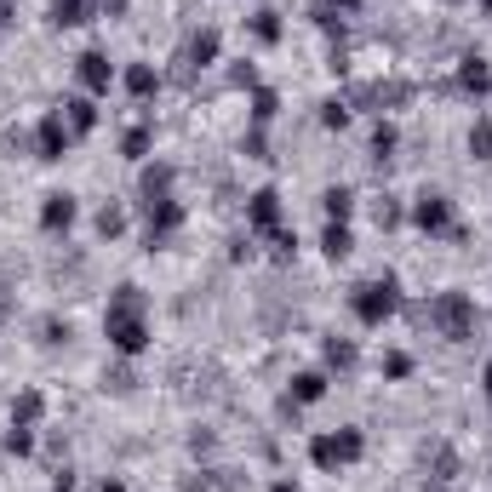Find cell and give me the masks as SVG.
<instances>
[{
	"instance_id": "1",
	"label": "cell",
	"mask_w": 492,
	"mask_h": 492,
	"mask_svg": "<svg viewBox=\"0 0 492 492\" xmlns=\"http://www.w3.org/2000/svg\"><path fill=\"white\" fill-rule=\"evenodd\" d=\"M143 286L121 281L110 292V315H103V338H110L115 355H143V344H149V327H143Z\"/></svg>"
},
{
	"instance_id": "2",
	"label": "cell",
	"mask_w": 492,
	"mask_h": 492,
	"mask_svg": "<svg viewBox=\"0 0 492 492\" xmlns=\"http://www.w3.org/2000/svg\"><path fill=\"white\" fill-rule=\"evenodd\" d=\"M418 321H429V327L441 332L447 344H470L475 338V304L464 292H441V298H429L424 309H413Z\"/></svg>"
},
{
	"instance_id": "3",
	"label": "cell",
	"mask_w": 492,
	"mask_h": 492,
	"mask_svg": "<svg viewBox=\"0 0 492 492\" xmlns=\"http://www.w3.org/2000/svg\"><path fill=\"white\" fill-rule=\"evenodd\" d=\"M350 309H355V321H361V327H383V321L401 309V281H395V275H383V281L355 286Z\"/></svg>"
},
{
	"instance_id": "4",
	"label": "cell",
	"mask_w": 492,
	"mask_h": 492,
	"mask_svg": "<svg viewBox=\"0 0 492 492\" xmlns=\"http://www.w3.org/2000/svg\"><path fill=\"white\" fill-rule=\"evenodd\" d=\"M361 452H367V435H361V429H338V435H315V441H309L315 470H344V464H355Z\"/></svg>"
},
{
	"instance_id": "5",
	"label": "cell",
	"mask_w": 492,
	"mask_h": 492,
	"mask_svg": "<svg viewBox=\"0 0 492 492\" xmlns=\"http://www.w3.org/2000/svg\"><path fill=\"white\" fill-rule=\"evenodd\" d=\"M344 103H367V110H401V103H413V87H406V80H372V87H355Z\"/></svg>"
},
{
	"instance_id": "6",
	"label": "cell",
	"mask_w": 492,
	"mask_h": 492,
	"mask_svg": "<svg viewBox=\"0 0 492 492\" xmlns=\"http://www.w3.org/2000/svg\"><path fill=\"white\" fill-rule=\"evenodd\" d=\"M413 223H418L424 235H447V230H452V201H447V195H429V189H424V195L413 201Z\"/></svg>"
},
{
	"instance_id": "7",
	"label": "cell",
	"mask_w": 492,
	"mask_h": 492,
	"mask_svg": "<svg viewBox=\"0 0 492 492\" xmlns=\"http://www.w3.org/2000/svg\"><path fill=\"white\" fill-rule=\"evenodd\" d=\"M143 218H149V252H155L178 223H184V201H172V195L166 201H143Z\"/></svg>"
},
{
	"instance_id": "8",
	"label": "cell",
	"mask_w": 492,
	"mask_h": 492,
	"mask_svg": "<svg viewBox=\"0 0 492 492\" xmlns=\"http://www.w3.org/2000/svg\"><path fill=\"white\" fill-rule=\"evenodd\" d=\"M69 143H75V132L64 126V115H46L41 132H34V155H41V161H64Z\"/></svg>"
},
{
	"instance_id": "9",
	"label": "cell",
	"mask_w": 492,
	"mask_h": 492,
	"mask_svg": "<svg viewBox=\"0 0 492 492\" xmlns=\"http://www.w3.org/2000/svg\"><path fill=\"white\" fill-rule=\"evenodd\" d=\"M246 223H252L258 235H275V230H281V195H275V189H252Z\"/></svg>"
},
{
	"instance_id": "10",
	"label": "cell",
	"mask_w": 492,
	"mask_h": 492,
	"mask_svg": "<svg viewBox=\"0 0 492 492\" xmlns=\"http://www.w3.org/2000/svg\"><path fill=\"white\" fill-rule=\"evenodd\" d=\"M75 75H80V87H87V98H103L110 80H115V69H110V57H103V52H80L75 57Z\"/></svg>"
},
{
	"instance_id": "11",
	"label": "cell",
	"mask_w": 492,
	"mask_h": 492,
	"mask_svg": "<svg viewBox=\"0 0 492 492\" xmlns=\"http://www.w3.org/2000/svg\"><path fill=\"white\" fill-rule=\"evenodd\" d=\"M424 470H429V481H447L452 487L464 464H458V452H452L447 441H435V447H424Z\"/></svg>"
},
{
	"instance_id": "12",
	"label": "cell",
	"mask_w": 492,
	"mask_h": 492,
	"mask_svg": "<svg viewBox=\"0 0 492 492\" xmlns=\"http://www.w3.org/2000/svg\"><path fill=\"white\" fill-rule=\"evenodd\" d=\"M458 92H475V98H481V92H492V69H487L481 52H470V57L458 64Z\"/></svg>"
},
{
	"instance_id": "13",
	"label": "cell",
	"mask_w": 492,
	"mask_h": 492,
	"mask_svg": "<svg viewBox=\"0 0 492 492\" xmlns=\"http://www.w3.org/2000/svg\"><path fill=\"white\" fill-rule=\"evenodd\" d=\"M172 184H178V172L166 161H155V166H143V178H138V189H143V201H166L172 195Z\"/></svg>"
},
{
	"instance_id": "14",
	"label": "cell",
	"mask_w": 492,
	"mask_h": 492,
	"mask_svg": "<svg viewBox=\"0 0 492 492\" xmlns=\"http://www.w3.org/2000/svg\"><path fill=\"white\" fill-rule=\"evenodd\" d=\"M69 223H75V195H64V189H57V195H46V207H41V230H69Z\"/></svg>"
},
{
	"instance_id": "15",
	"label": "cell",
	"mask_w": 492,
	"mask_h": 492,
	"mask_svg": "<svg viewBox=\"0 0 492 492\" xmlns=\"http://www.w3.org/2000/svg\"><path fill=\"white\" fill-rule=\"evenodd\" d=\"M218 52H223V41H218V29H201V34H189V46H184V57L195 69H207V64H218Z\"/></svg>"
},
{
	"instance_id": "16",
	"label": "cell",
	"mask_w": 492,
	"mask_h": 492,
	"mask_svg": "<svg viewBox=\"0 0 492 492\" xmlns=\"http://www.w3.org/2000/svg\"><path fill=\"white\" fill-rule=\"evenodd\" d=\"M64 126L69 132H92L98 126V98H64Z\"/></svg>"
},
{
	"instance_id": "17",
	"label": "cell",
	"mask_w": 492,
	"mask_h": 492,
	"mask_svg": "<svg viewBox=\"0 0 492 492\" xmlns=\"http://www.w3.org/2000/svg\"><path fill=\"white\" fill-rule=\"evenodd\" d=\"M321 395H327V372H298V378H292V390H286V401L309 406V401H321Z\"/></svg>"
},
{
	"instance_id": "18",
	"label": "cell",
	"mask_w": 492,
	"mask_h": 492,
	"mask_svg": "<svg viewBox=\"0 0 492 492\" xmlns=\"http://www.w3.org/2000/svg\"><path fill=\"white\" fill-rule=\"evenodd\" d=\"M92 18V0H52V29H80Z\"/></svg>"
},
{
	"instance_id": "19",
	"label": "cell",
	"mask_w": 492,
	"mask_h": 492,
	"mask_svg": "<svg viewBox=\"0 0 492 492\" xmlns=\"http://www.w3.org/2000/svg\"><path fill=\"white\" fill-rule=\"evenodd\" d=\"M41 418H46V395H41V390H23L18 401H11V424H29V429H34Z\"/></svg>"
},
{
	"instance_id": "20",
	"label": "cell",
	"mask_w": 492,
	"mask_h": 492,
	"mask_svg": "<svg viewBox=\"0 0 492 492\" xmlns=\"http://www.w3.org/2000/svg\"><path fill=\"white\" fill-rule=\"evenodd\" d=\"M338 11H361V0H309V18H315L321 29H338Z\"/></svg>"
},
{
	"instance_id": "21",
	"label": "cell",
	"mask_w": 492,
	"mask_h": 492,
	"mask_svg": "<svg viewBox=\"0 0 492 492\" xmlns=\"http://www.w3.org/2000/svg\"><path fill=\"white\" fill-rule=\"evenodd\" d=\"M155 87H161L155 64H132L126 69V92H132V98H155Z\"/></svg>"
},
{
	"instance_id": "22",
	"label": "cell",
	"mask_w": 492,
	"mask_h": 492,
	"mask_svg": "<svg viewBox=\"0 0 492 492\" xmlns=\"http://www.w3.org/2000/svg\"><path fill=\"white\" fill-rule=\"evenodd\" d=\"M321 252H327L332 263H338V258H350V252H355V235L344 230V223H327V235H321Z\"/></svg>"
},
{
	"instance_id": "23",
	"label": "cell",
	"mask_w": 492,
	"mask_h": 492,
	"mask_svg": "<svg viewBox=\"0 0 492 492\" xmlns=\"http://www.w3.org/2000/svg\"><path fill=\"white\" fill-rule=\"evenodd\" d=\"M321 355H327V367H332V372H350L355 361H361L350 338H327V344H321Z\"/></svg>"
},
{
	"instance_id": "24",
	"label": "cell",
	"mask_w": 492,
	"mask_h": 492,
	"mask_svg": "<svg viewBox=\"0 0 492 492\" xmlns=\"http://www.w3.org/2000/svg\"><path fill=\"white\" fill-rule=\"evenodd\" d=\"M321 207H327V218H332V223H344V218H350V212H355V195H350V189H344V184H332L327 195H321Z\"/></svg>"
},
{
	"instance_id": "25",
	"label": "cell",
	"mask_w": 492,
	"mask_h": 492,
	"mask_svg": "<svg viewBox=\"0 0 492 492\" xmlns=\"http://www.w3.org/2000/svg\"><path fill=\"white\" fill-rule=\"evenodd\" d=\"M395 143H401V132H395L390 121H378V132H372V161H390V155H395Z\"/></svg>"
},
{
	"instance_id": "26",
	"label": "cell",
	"mask_w": 492,
	"mask_h": 492,
	"mask_svg": "<svg viewBox=\"0 0 492 492\" xmlns=\"http://www.w3.org/2000/svg\"><path fill=\"white\" fill-rule=\"evenodd\" d=\"M275 110H281V98H275L269 87L252 92V121H258V126H269V121H275Z\"/></svg>"
},
{
	"instance_id": "27",
	"label": "cell",
	"mask_w": 492,
	"mask_h": 492,
	"mask_svg": "<svg viewBox=\"0 0 492 492\" xmlns=\"http://www.w3.org/2000/svg\"><path fill=\"white\" fill-rule=\"evenodd\" d=\"M401 218H406L401 201H395V195H378V207H372V223H378V230H395Z\"/></svg>"
},
{
	"instance_id": "28",
	"label": "cell",
	"mask_w": 492,
	"mask_h": 492,
	"mask_svg": "<svg viewBox=\"0 0 492 492\" xmlns=\"http://www.w3.org/2000/svg\"><path fill=\"white\" fill-rule=\"evenodd\" d=\"M121 230H126V207H115V201H110V207L98 212V235H103V241H115Z\"/></svg>"
},
{
	"instance_id": "29",
	"label": "cell",
	"mask_w": 492,
	"mask_h": 492,
	"mask_svg": "<svg viewBox=\"0 0 492 492\" xmlns=\"http://www.w3.org/2000/svg\"><path fill=\"white\" fill-rule=\"evenodd\" d=\"M252 34H258L263 46H275L281 41V11H258V18H252Z\"/></svg>"
},
{
	"instance_id": "30",
	"label": "cell",
	"mask_w": 492,
	"mask_h": 492,
	"mask_svg": "<svg viewBox=\"0 0 492 492\" xmlns=\"http://www.w3.org/2000/svg\"><path fill=\"white\" fill-rule=\"evenodd\" d=\"M321 126L344 132V126H350V103H344V98H327V103H321Z\"/></svg>"
},
{
	"instance_id": "31",
	"label": "cell",
	"mask_w": 492,
	"mask_h": 492,
	"mask_svg": "<svg viewBox=\"0 0 492 492\" xmlns=\"http://www.w3.org/2000/svg\"><path fill=\"white\" fill-rule=\"evenodd\" d=\"M470 155H475V161H492V121L470 126Z\"/></svg>"
},
{
	"instance_id": "32",
	"label": "cell",
	"mask_w": 492,
	"mask_h": 492,
	"mask_svg": "<svg viewBox=\"0 0 492 492\" xmlns=\"http://www.w3.org/2000/svg\"><path fill=\"white\" fill-rule=\"evenodd\" d=\"M121 155H126V161H143V155H149V126H132L121 138Z\"/></svg>"
},
{
	"instance_id": "33",
	"label": "cell",
	"mask_w": 492,
	"mask_h": 492,
	"mask_svg": "<svg viewBox=\"0 0 492 492\" xmlns=\"http://www.w3.org/2000/svg\"><path fill=\"white\" fill-rule=\"evenodd\" d=\"M6 452H18V458H29V452H34L29 424H11V429H6Z\"/></svg>"
},
{
	"instance_id": "34",
	"label": "cell",
	"mask_w": 492,
	"mask_h": 492,
	"mask_svg": "<svg viewBox=\"0 0 492 492\" xmlns=\"http://www.w3.org/2000/svg\"><path fill=\"white\" fill-rule=\"evenodd\" d=\"M406 372H413V355H401V350L383 355V378H406Z\"/></svg>"
},
{
	"instance_id": "35",
	"label": "cell",
	"mask_w": 492,
	"mask_h": 492,
	"mask_svg": "<svg viewBox=\"0 0 492 492\" xmlns=\"http://www.w3.org/2000/svg\"><path fill=\"white\" fill-rule=\"evenodd\" d=\"M178 492H212V470H201V475H184V481H178Z\"/></svg>"
},
{
	"instance_id": "36",
	"label": "cell",
	"mask_w": 492,
	"mask_h": 492,
	"mask_svg": "<svg viewBox=\"0 0 492 492\" xmlns=\"http://www.w3.org/2000/svg\"><path fill=\"white\" fill-rule=\"evenodd\" d=\"M230 87H258V69H252V64H235V69H230Z\"/></svg>"
},
{
	"instance_id": "37",
	"label": "cell",
	"mask_w": 492,
	"mask_h": 492,
	"mask_svg": "<svg viewBox=\"0 0 492 492\" xmlns=\"http://www.w3.org/2000/svg\"><path fill=\"white\" fill-rule=\"evenodd\" d=\"M6 149L23 155V149H34V138H29V132H6Z\"/></svg>"
},
{
	"instance_id": "38",
	"label": "cell",
	"mask_w": 492,
	"mask_h": 492,
	"mask_svg": "<svg viewBox=\"0 0 492 492\" xmlns=\"http://www.w3.org/2000/svg\"><path fill=\"white\" fill-rule=\"evenodd\" d=\"M41 332H46V344H64V338H69V321H46Z\"/></svg>"
},
{
	"instance_id": "39",
	"label": "cell",
	"mask_w": 492,
	"mask_h": 492,
	"mask_svg": "<svg viewBox=\"0 0 492 492\" xmlns=\"http://www.w3.org/2000/svg\"><path fill=\"white\" fill-rule=\"evenodd\" d=\"M132 383H138V378H132V372H126V367H121V372H110V390H115V395H126V390H132Z\"/></svg>"
},
{
	"instance_id": "40",
	"label": "cell",
	"mask_w": 492,
	"mask_h": 492,
	"mask_svg": "<svg viewBox=\"0 0 492 492\" xmlns=\"http://www.w3.org/2000/svg\"><path fill=\"white\" fill-rule=\"evenodd\" d=\"M52 492H75V470H57L52 475Z\"/></svg>"
},
{
	"instance_id": "41",
	"label": "cell",
	"mask_w": 492,
	"mask_h": 492,
	"mask_svg": "<svg viewBox=\"0 0 492 492\" xmlns=\"http://www.w3.org/2000/svg\"><path fill=\"white\" fill-rule=\"evenodd\" d=\"M18 23V0H0V29H11Z\"/></svg>"
},
{
	"instance_id": "42",
	"label": "cell",
	"mask_w": 492,
	"mask_h": 492,
	"mask_svg": "<svg viewBox=\"0 0 492 492\" xmlns=\"http://www.w3.org/2000/svg\"><path fill=\"white\" fill-rule=\"evenodd\" d=\"M98 6H103V18H126V6H132V0H98Z\"/></svg>"
},
{
	"instance_id": "43",
	"label": "cell",
	"mask_w": 492,
	"mask_h": 492,
	"mask_svg": "<svg viewBox=\"0 0 492 492\" xmlns=\"http://www.w3.org/2000/svg\"><path fill=\"white\" fill-rule=\"evenodd\" d=\"M230 258H235V263H246V258H252V241H246V235H241V241H230Z\"/></svg>"
},
{
	"instance_id": "44",
	"label": "cell",
	"mask_w": 492,
	"mask_h": 492,
	"mask_svg": "<svg viewBox=\"0 0 492 492\" xmlns=\"http://www.w3.org/2000/svg\"><path fill=\"white\" fill-rule=\"evenodd\" d=\"M98 492H126L121 481H110V475H103V481H98Z\"/></svg>"
},
{
	"instance_id": "45",
	"label": "cell",
	"mask_w": 492,
	"mask_h": 492,
	"mask_svg": "<svg viewBox=\"0 0 492 492\" xmlns=\"http://www.w3.org/2000/svg\"><path fill=\"white\" fill-rule=\"evenodd\" d=\"M424 492H452V487H447V481H429V487H424Z\"/></svg>"
},
{
	"instance_id": "46",
	"label": "cell",
	"mask_w": 492,
	"mask_h": 492,
	"mask_svg": "<svg viewBox=\"0 0 492 492\" xmlns=\"http://www.w3.org/2000/svg\"><path fill=\"white\" fill-rule=\"evenodd\" d=\"M275 492H298V487H292V481H275Z\"/></svg>"
},
{
	"instance_id": "47",
	"label": "cell",
	"mask_w": 492,
	"mask_h": 492,
	"mask_svg": "<svg viewBox=\"0 0 492 492\" xmlns=\"http://www.w3.org/2000/svg\"><path fill=\"white\" fill-rule=\"evenodd\" d=\"M487 395H492V361H487Z\"/></svg>"
},
{
	"instance_id": "48",
	"label": "cell",
	"mask_w": 492,
	"mask_h": 492,
	"mask_svg": "<svg viewBox=\"0 0 492 492\" xmlns=\"http://www.w3.org/2000/svg\"><path fill=\"white\" fill-rule=\"evenodd\" d=\"M441 6H464V0H441Z\"/></svg>"
},
{
	"instance_id": "49",
	"label": "cell",
	"mask_w": 492,
	"mask_h": 492,
	"mask_svg": "<svg viewBox=\"0 0 492 492\" xmlns=\"http://www.w3.org/2000/svg\"><path fill=\"white\" fill-rule=\"evenodd\" d=\"M481 6H487V11H492V0H481Z\"/></svg>"
}]
</instances>
